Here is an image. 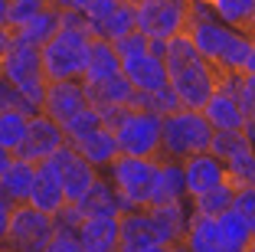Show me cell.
<instances>
[{
    "label": "cell",
    "mask_w": 255,
    "mask_h": 252,
    "mask_svg": "<svg viewBox=\"0 0 255 252\" xmlns=\"http://www.w3.org/2000/svg\"><path fill=\"white\" fill-rule=\"evenodd\" d=\"M56 223L49 213H39L30 203H16L10 210V223H7V236L0 249L10 252H43L46 243L53 239Z\"/></svg>",
    "instance_id": "cell-9"
},
{
    "label": "cell",
    "mask_w": 255,
    "mask_h": 252,
    "mask_svg": "<svg viewBox=\"0 0 255 252\" xmlns=\"http://www.w3.org/2000/svg\"><path fill=\"white\" fill-rule=\"evenodd\" d=\"M173 252H187V249H183V246H177V249H173Z\"/></svg>",
    "instance_id": "cell-44"
},
{
    "label": "cell",
    "mask_w": 255,
    "mask_h": 252,
    "mask_svg": "<svg viewBox=\"0 0 255 252\" xmlns=\"http://www.w3.org/2000/svg\"><path fill=\"white\" fill-rule=\"evenodd\" d=\"M89 105L85 98V82L82 79H66V82H46L43 92V105H39V115H46L56 125H66L75 111H82Z\"/></svg>",
    "instance_id": "cell-14"
},
{
    "label": "cell",
    "mask_w": 255,
    "mask_h": 252,
    "mask_svg": "<svg viewBox=\"0 0 255 252\" xmlns=\"http://www.w3.org/2000/svg\"><path fill=\"white\" fill-rule=\"evenodd\" d=\"M3 108H23V102H20V95L13 92V85H10L7 79H0V111ZM26 111V108H23Z\"/></svg>",
    "instance_id": "cell-37"
},
{
    "label": "cell",
    "mask_w": 255,
    "mask_h": 252,
    "mask_svg": "<svg viewBox=\"0 0 255 252\" xmlns=\"http://www.w3.org/2000/svg\"><path fill=\"white\" fill-rule=\"evenodd\" d=\"M0 79H7L13 85V92L20 95L23 108L36 115L43 105V92H46V79L39 69V49L26 43H10V49L0 56Z\"/></svg>",
    "instance_id": "cell-6"
},
{
    "label": "cell",
    "mask_w": 255,
    "mask_h": 252,
    "mask_svg": "<svg viewBox=\"0 0 255 252\" xmlns=\"http://www.w3.org/2000/svg\"><path fill=\"white\" fill-rule=\"evenodd\" d=\"M66 144V134H62V128L56 125V121H49L46 115H30V125H26V138H23V144L13 151V157H20V161L26 164H43L49 154H56V151Z\"/></svg>",
    "instance_id": "cell-13"
},
{
    "label": "cell",
    "mask_w": 255,
    "mask_h": 252,
    "mask_svg": "<svg viewBox=\"0 0 255 252\" xmlns=\"http://www.w3.org/2000/svg\"><path fill=\"white\" fill-rule=\"evenodd\" d=\"M180 171H183V190H187L190 200H193V197H203L206 190H213V187H219V184L229 180L223 161H219L216 154H210V151L180 161Z\"/></svg>",
    "instance_id": "cell-15"
},
{
    "label": "cell",
    "mask_w": 255,
    "mask_h": 252,
    "mask_svg": "<svg viewBox=\"0 0 255 252\" xmlns=\"http://www.w3.org/2000/svg\"><path fill=\"white\" fill-rule=\"evenodd\" d=\"M10 210H13V203H10L7 197H0V246H3V236H7V223H10Z\"/></svg>",
    "instance_id": "cell-38"
},
{
    "label": "cell",
    "mask_w": 255,
    "mask_h": 252,
    "mask_svg": "<svg viewBox=\"0 0 255 252\" xmlns=\"http://www.w3.org/2000/svg\"><path fill=\"white\" fill-rule=\"evenodd\" d=\"M7 23H10V0H0V26H7Z\"/></svg>",
    "instance_id": "cell-41"
},
{
    "label": "cell",
    "mask_w": 255,
    "mask_h": 252,
    "mask_svg": "<svg viewBox=\"0 0 255 252\" xmlns=\"http://www.w3.org/2000/svg\"><path fill=\"white\" fill-rule=\"evenodd\" d=\"M200 111H203V118L210 121L213 134L216 131H242V121H246V111H242L239 98L229 89H216Z\"/></svg>",
    "instance_id": "cell-17"
},
{
    "label": "cell",
    "mask_w": 255,
    "mask_h": 252,
    "mask_svg": "<svg viewBox=\"0 0 255 252\" xmlns=\"http://www.w3.org/2000/svg\"><path fill=\"white\" fill-rule=\"evenodd\" d=\"M154 171H157V161H154V157H131V154H118L105 167L108 184L115 187V193H118V200H121L125 210L147 207Z\"/></svg>",
    "instance_id": "cell-8"
},
{
    "label": "cell",
    "mask_w": 255,
    "mask_h": 252,
    "mask_svg": "<svg viewBox=\"0 0 255 252\" xmlns=\"http://www.w3.org/2000/svg\"><path fill=\"white\" fill-rule=\"evenodd\" d=\"M43 252H85L82 249V243H79V236L75 233H69V230H56L53 233V239L46 243V249Z\"/></svg>",
    "instance_id": "cell-36"
},
{
    "label": "cell",
    "mask_w": 255,
    "mask_h": 252,
    "mask_svg": "<svg viewBox=\"0 0 255 252\" xmlns=\"http://www.w3.org/2000/svg\"><path fill=\"white\" fill-rule=\"evenodd\" d=\"M92 36L85 30H59L39 46V69L46 82H66V79H82L85 56H89Z\"/></svg>",
    "instance_id": "cell-5"
},
{
    "label": "cell",
    "mask_w": 255,
    "mask_h": 252,
    "mask_svg": "<svg viewBox=\"0 0 255 252\" xmlns=\"http://www.w3.org/2000/svg\"><path fill=\"white\" fill-rule=\"evenodd\" d=\"M233 197H236V187L226 180V184L206 190L203 197H193V200H190V213H196V216H219L223 210L233 207Z\"/></svg>",
    "instance_id": "cell-32"
},
{
    "label": "cell",
    "mask_w": 255,
    "mask_h": 252,
    "mask_svg": "<svg viewBox=\"0 0 255 252\" xmlns=\"http://www.w3.org/2000/svg\"><path fill=\"white\" fill-rule=\"evenodd\" d=\"M121 72L118 52L108 39H92L89 43V56H85V69H82V82L85 85H98V82L112 79Z\"/></svg>",
    "instance_id": "cell-23"
},
{
    "label": "cell",
    "mask_w": 255,
    "mask_h": 252,
    "mask_svg": "<svg viewBox=\"0 0 255 252\" xmlns=\"http://www.w3.org/2000/svg\"><path fill=\"white\" fill-rule=\"evenodd\" d=\"M79 210H82V216H121L125 213L115 187L108 184L102 174H98V180L92 184V190L79 200Z\"/></svg>",
    "instance_id": "cell-28"
},
{
    "label": "cell",
    "mask_w": 255,
    "mask_h": 252,
    "mask_svg": "<svg viewBox=\"0 0 255 252\" xmlns=\"http://www.w3.org/2000/svg\"><path fill=\"white\" fill-rule=\"evenodd\" d=\"M72 151L82 161H89L92 167H98V171H105L108 164L118 157V144H115V134H112V128H92V131H85V134H79V138H72Z\"/></svg>",
    "instance_id": "cell-18"
},
{
    "label": "cell",
    "mask_w": 255,
    "mask_h": 252,
    "mask_svg": "<svg viewBox=\"0 0 255 252\" xmlns=\"http://www.w3.org/2000/svg\"><path fill=\"white\" fill-rule=\"evenodd\" d=\"M10 43H13V36H10V30L7 26H0V56L10 49Z\"/></svg>",
    "instance_id": "cell-40"
},
{
    "label": "cell",
    "mask_w": 255,
    "mask_h": 252,
    "mask_svg": "<svg viewBox=\"0 0 255 252\" xmlns=\"http://www.w3.org/2000/svg\"><path fill=\"white\" fill-rule=\"evenodd\" d=\"M10 157H13V154H7V151H3V148H0V174H3V171H7V164H10Z\"/></svg>",
    "instance_id": "cell-42"
},
{
    "label": "cell",
    "mask_w": 255,
    "mask_h": 252,
    "mask_svg": "<svg viewBox=\"0 0 255 252\" xmlns=\"http://www.w3.org/2000/svg\"><path fill=\"white\" fill-rule=\"evenodd\" d=\"M0 252H10V249H0Z\"/></svg>",
    "instance_id": "cell-45"
},
{
    "label": "cell",
    "mask_w": 255,
    "mask_h": 252,
    "mask_svg": "<svg viewBox=\"0 0 255 252\" xmlns=\"http://www.w3.org/2000/svg\"><path fill=\"white\" fill-rule=\"evenodd\" d=\"M160 128H164V115H157V111L125 108L112 125L118 154L154 157V161H157L160 157Z\"/></svg>",
    "instance_id": "cell-7"
},
{
    "label": "cell",
    "mask_w": 255,
    "mask_h": 252,
    "mask_svg": "<svg viewBox=\"0 0 255 252\" xmlns=\"http://www.w3.org/2000/svg\"><path fill=\"white\" fill-rule=\"evenodd\" d=\"M213 144V128L203 118V111L193 108H177L164 115V128H160V157L170 161H187L193 154L210 151Z\"/></svg>",
    "instance_id": "cell-4"
},
{
    "label": "cell",
    "mask_w": 255,
    "mask_h": 252,
    "mask_svg": "<svg viewBox=\"0 0 255 252\" xmlns=\"http://www.w3.org/2000/svg\"><path fill=\"white\" fill-rule=\"evenodd\" d=\"M26 125H30V111L23 108H3L0 111V148L13 154L26 138Z\"/></svg>",
    "instance_id": "cell-31"
},
{
    "label": "cell",
    "mask_w": 255,
    "mask_h": 252,
    "mask_svg": "<svg viewBox=\"0 0 255 252\" xmlns=\"http://www.w3.org/2000/svg\"><path fill=\"white\" fill-rule=\"evenodd\" d=\"M233 210L246 220L249 233L255 236V187H239L233 197Z\"/></svg>",
    "instance_id": "cell-35"
},
{
    "label": "cell",
    "mask_w": 255,
    "mask_h": 252,
    "mask_svg": "<svg viewBox=\"0 0 255 252\" xmlns=\"http://www.w3.org/2000/svg\"><path fill=\"white\" fill-rule=\"evenodd\" d=\"M134 3V30L147 39H170L183 33L190 0H131Z\"/></svg>",
    "instance_id": "cell-10"
},
{
    "label": "cell",
    "mask_w": 255,
    "mask_h": 252,
    "mask_svg": "<svg viewBox=\"0 0 255 252\" xmlns=\"http://www.w3.org/2000/svg\"><path fill=\"white\" fill-rule=\"evenodd\" d=\"M49 3L46 0H10V30H16V26H23L26 20H33V16L39 13V10H46Z\"/></svg>",
    "instance_id": "cell-34"
},
{
    "label": "cell",
    "mask_w": 255,
    "mask_h": 252,
    "mask_svg": "<svg viewBox=\"0 0 255 252\" xmlns=\"http://www.w3.org/2000/svg\"><path fill=\"white\" fill-rule=\"evenodd\" d=\"M150 243H157V236H154V226H150L147 207L125 210L118 216V252H137Z\"/></svg>",
    "instance_id": "cell-21"
},
{
    "label": "cell",
    "mask_w": 255,
    "mask_h": 252,
    "mask_svg": "<svg viewBox=\"0 0 255 252\" xmlns=\"http://www.w3.org/2000/svg\"><path fill=\"white\" fill-rule=\"evenodd\" d=\"M92 39H115L134 33V3L131 0H92L85 7Z\"/></svg>",
    "instance_id": "cell-12"
},
{
    "label": "cell",
    "mask_w": 255,
    "mask_h": 252,
    "mask_svg": "<svg viewBox=\"0 0 255 252\" xmlns=\"http://www.w3.org/2000/svg\"><path fill=\"white\" fill-rule=\"evenodd\" d=\"M56 30H59V10L46 7V10H39L33 20H26L23 26L10 30V36H13L16 43H26V46H36V49H39V46L53 36Z\"/></svg>",
    "instance_id": "cell-29"
},
{
    "label": "cell",
    "mask_w": 255,
    "mask_h": 252,
    "mask_svg": "<svg viewBox=\"0 0 255 252\" xmlns=\"http://www.w3.org/2000/svg\"><path fill=\"white\" fill-rule=\"evenodd\" d=\"M53 10H85L92 0H46Z\"/></svg>",
    "instance_id": "cell-39"
},
{
    "label": "cell",
    "mask_w": 255,
    "mask_h": 252,
    "mask_svg": "<svg viewBox=\"0 0 255 252\" xmlns=\"http://www.w3.org/2000/svg\"><path fill=\"white\" fill-rule=\"evenodd\" d=\"M242 252H255V236H252V243H249V246H246Z\"/></svg>",
    "instance_id": "cell-43"
},
{
    "label": "cell",
    "mask_w": 255,
    "mask_h": 252,
    "mask_svg": "<svg viewBox=\"0 0 255 252\" xmlns=\"http://www.w3.org/2000/svg\"><path fill=\"white\" fill-rule=\"evenodd\" d=\"M92 128H102V115H98L92 105H85L82 111H75L72 118L62 125V134H66V141H72V138H79V134L92 131Z\"/></svg>",
    "instance_id": "cell-33"
},
{
    "label": "cell",
    "mask_w": 255,
    "mask_h": 252,
    "mask_svg": "<svg viewBox=\"0 0 255 252\" xmlns=\"http://www.w3.org/2000/svg\"><path fill=\"white\" fill-rule=\"evenodd\" d=\"M183 33H187V39L193 43V49L200 52L216 72H242V66H246V59H249V49H252V36H246V33L219 23L216 16H210V13H193V10L187 13Z\"/></svg>",
    "instance_id": "cell-2"
},
{
    "label": "cell",
    "mask_w": 255,
    "mask_h": 252,
    "mask_svg": "<svg viewBox=\"0 0 255 252\" xmlns=\"http://www.w3.org/2000/svg\"><path fill=\"white\" fill-rule=\"evenodd\" d=\"M33 177H36V164H26L20 157H10L7 171L0 174V197H7L10 203H30Z\"/></svg>",
    "instance_id": "cell-24"
},
{
    "label": "cell",
    "mask_w": 255,
    "mask_h": 252,
    "mask_svg": "<svg viewBox=\"0 0 255 252\" xmlns=\"http://www.w3.org/2000/svg\"><path fill=\"white\" fill-rule=\"evenodd\" d=\"M147 216H150V226H154L157 243H164V246H180L183 230H187V223H190L187 200H180V203H164V207H147Z\"/></svg>",
    "instance_id": "cell-19"
},
{
    "label": "cell",
    "mask_w": 255,
    "mask_h": 252,
    "mask_svg": "<svg viewBox=\"0 0 255 252\" xmlns=\"http://www.w3.org/2000/svg\"><path fill=\"white\" fill-rule=\"evenodd\" d=\"M115 52L125 75L137 92H157L167 85V66H164V39H147L141 33H128L115 39Z\"/></svg>",
    "instance_id": "cell-3"
},
{
    "label": "cell",
    "mask_w": 255,
    "mask_h": 252,
    "mask_svg": "<svg viewBox=\"0 0 255 252\" xmlns=\"http://www.w3.org/2000/svg\"><path fill=\"white\" fill-rule=\"evenodd\" d=\"M180 246L187 252H226L223 243H219V233H216V220L213 216H196V213H190Z\"/></svg>",
    "instance_id": "cell-26"
},
{
    "label": "cell",
    "mask_w": 255,
    "mask_h": 252,
    "mask_svg": "<svg viewBox=\"0 0 255 252\" xmlns=\"http://www.w3.org/2000/svg\"><path fill=\"white\" fill-rule=\"evenodd\" d=\"M59 180H62V193H66V203H79L85 193L92 190V184L98 180V167H92L89 161H82V157L75 154L72 161L66 164V171L59 174Z\"/></svg>",
    "instance_id": "cell-27"
},
{
    "label": "cell",
    "mask_w": 255,
    "mask_h": 252,
    "mask_svg": "<svg viewBox=\"0 0 255 252\" xmlns=\"http://www.w3.org/2000/svg\"><path fill=\"white\" fill-rule=\"evenodd\" d=\"M131 95H134V85L125 79V75H112V79L98 82V85H85V98H89L92 108L105 111V108H128V102H131Z\"/></svg>",
    "instance_id": "cell-25"
},
{
    "label": "cell",
    "mask_w": 255,
    "mask_h": 252,
    "mask_svg": "<svg viewBox=\"0 0 255 252\" xmlns=\"http://www.w3.org/2000/svg\"><path fill=\"white\" fill-rule=\"evenodd\" d=\"M75 236L85 252H118V216H85Z\"/></svg>",
    "instance_id": "cell-20"
},
{
    "label": "cell",
    "mask_w": 255,
    "mask_h": 252,
    "mask_svg": "<svg viewBox=\"0 0 255 252\" xmlns=\"http://www.w3.org/2000/svg\"><path fill=\"white\" fill-rule=\"evenodd\" d=\"M210 154H216L223 161L226 177L236 190L239 187H255V148L246 141L242 131H216Z\"/></svg>",
    "instance_id": "cell-11"
},
{
    "label": "cell",
    "mask_w": 255,
    "mask_h": 252,
    "mask_svg": "<svg viewBox=\"0 0 255 252\" xmlns=\"http://www.w3.org/2000/svg\"><path fill=\"white\" fill-rule=\"evenodd\" d=\"M164 66H167V85L177 95L180 108L200 111L206 98L216 92V69L193 49L187 33H177L164 43Z\"/></svg>",
    "instance_id": "cell-1"
},
{
    "label": "cell",
    "mask_w": 255,
    "mask_h": 252,
    "mask_svg": "<svg viewBox=\"0 0 255 252\" xmlns=\"http://www.w3.org/2000/svg\"><path fill=\"white\" fill-rule=\"evenodd\" d=\"M66 203V193H62V180L53 167L36 164V177H33V190H30V207H36L39 213L56 216Z\"/></svg>",
    "instance_id": "cell-22"
},
{
    "label": "cell",
    "mask_w": 255,
    "mask_h": 252,
    "mask_svg": "<svg viewBox=\"0 0 255 252\" xmlns=\"http://www.w3.org/2000/svg\"><path fill=\"white\" fill-rule=\"evenodd\" d=\"M180 200H187L180 161L157 157V171H154V180H150L147 207H164V203H180Z\"/></svg>",
    "instance_id": "cell-16"
},
{
    "label": "cell",
    "mask_w": 255,
    "mask_h": 252,
    "mask_svg": "<svg viewBox=\"0 0 255 252\" xmlns=\"http://www.w3.org/2000/svg\"><path fill=\"white\" fill-rule=\"evenodd\" d=\"M213 220H216V233H219V243H223L226 252H242L249 243H252V233H249L246 220H242L233 207L223 210V213L213 216Z\"/></svg>",
    "instance_id": "cell-30"
}]
</instances>
